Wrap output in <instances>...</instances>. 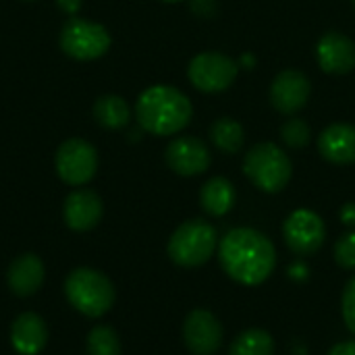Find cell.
Returning a JSON list of instances; mask_svg holds the SVG:
<instances>
[{
	"instance_id": "cell-1",
	"label": "cell",
	"mask_w": 355,
	"mask_h": 355,
	"mask_svg": "<svg viewBox=\"0 0 355 355\" xmlns=\"http://www.w3.org/2000/svg\"><path fill=\"white\" fill-rule=\"evenodd\" d=\"M218 260L233 281L254 287L272 275L277 266V250L264 233L239 227L231 229L223 241H218Z\"/></svg>"
},
{
	"instance_id": "cell-2",
	"label": "cell",
	"mask_w": 355,
	"mask_h": 355,
	"mask_svg": "<svg viewBox=\"0 0 355 355\" xmlns=\"http://www.w3.org/2000/svg\"><path fill=\"white\" fill-rule=\"evenodd\" d=\"M191 100L173 85H152L144 89L135 102V119L139 127L158 137L181 133L191 123Z\"/></svg>"
},
{
	"instance_id": "cell-3",
	"label": "cell",
	"mask_w": 355,
	"mask_h": 355,
	"mask_svg": "<svg viewBox=\"0 0 355 355\" xmlns=\"http://www.w3.org/2000/svg\"><path fill=\"white\" fill-rule=\"evenodd\" d=\"M64 295L69 304L87 318H100L110 312L116 300L112 281L89 266H81L69 272L64 279Z\"/></svg>"
},
{
	"instance_id": "cell-4",
	"label": "cell",
	"mask_w": 355,
	"mask_h": 355,
	"mask_svg": "<svg viewBox=\"0 0 355 355\" xmlns=\"http://www.w3.org/2000/svg\"><path fill=\"white\" fill-rule=\"evenodd\" d=\"M243 173L260 191L279 193L289 185L293 177V164L281 146L262 141L248 150L243 158Z\"/></svg>"
},
{
	"instance_id": "cell-5",
	"label": "cell",
	"mask_w": 355,
	"mask_h": 355,
	"mask_svg": "<svg viewBox=\"0 0 355 355\" xmlns=\"http://www.w3.org/2000/svg\"><path fill=\"white\" fill-rule=\"evenodd\" d=\"M216 250L218 233L210 223L202 218H191L179 225L166 245L168 258L183 268H198L206 264Z\"/></svg>"
},
{
	"instance_id": "cell-6",
	"label": "cell",
	"mask_w": 355,
	"mask_h": 355,
	"mask_svg": "<svg viewBox=\"0 0 355 355\" xmlns=\"http://www.w3.org/2000/svg\"><path fill=\"white\" fill-rule=\"evenodd\" d=\"M60 48L75 60H96L110 48V33L104 25L71 17L60 29Z\"/></svg>"
},
{
	"instance_id": "cell-7",
	"label": "cell",
	"mask_w": 355,
	"mask_h": 355,
	"mask_svg": "<svg viewBox=\"0 0 355 355\" xmlns=\"http://www.w3.org/2000/svg\"><path fill=\"white\" fill-rule=\"evenodd\" d=\"M239 75V62L214 50L196 54L187 64L191 85L204 94H220L229 89Z\"/></svg>"
},
{
	"instance_id": "cell-8",
	"label": "cell",
	"mask_w": 355,
	"mask_h": 355,
	"mask_svg": "<svg viewBox=\"0 0 355 355\" xmlns=\"http://www.w3.org/2000/svg\"><path fill=\"white\" fill-rule=\"evenodd\" d=\"M54 164L60 181L73 187H81L89 183L98 173V152L89 141L73 137L58 146Z\"/></svg>"
},
{
	"instance_id": "cell-9",
	"label": "cell",
	"mask_w": 355,
	"mask_h": 355,
	"mask_svg": "<svg viewBox=\"0 0 355 355\" xmlns=\"http://www.w3.org/2000/svg\"><path fill=\"white\" fill-rule=\"evenodd\" d=\"M283 237L293 254L312 256L322 248L327 239V227L314 210L300 208L291 212L283 223Z\"/></svg>"
},
{
	"instance_id": "cell-10",
	"label": "cell",
	"mask_w": 355,
	"mask_h": 355,
	"mask_svg": "<svg viewBox=\"0 0 355 355\" xmlns=\"http://www.w3.org/2000/svg\"><path fill=\"white\" fill-rule=\"evenodd\" d=\"M312 94V83L308 79L306 73L297 71V69H285L281 71L268 89V98L275 110H279L281 114L293 116L297 114L302 108H306L308 100Z\"/></svg>"
},
{
	"instance_id": "cell-11",
	"label": "cell",
	"mask_w": 355,
	"mask_h": 355,
	"mask_svg": "<svg viewBox=\"0 0 355 355\" xmlns=\"http://www.w3.org/2000/svg\"><path fill=\"white\" fill-rule=\"evenodd\" d=\"M164 160L173 173L181 177H198L210 168L212 154L200 137L179 135L166 146Z\"/></svg>"
},
{
	"instance_id": "cell-12",
	"label": "cell",
	"mask_w": 355,
	"mask_h": 355,
	"mask_svg": "<svg viewBox=\"0 0 355 355\" xmlns=\"http://www.w3.org/2000/svg\"><path fill=\"white\" fill-rule=\"evenodd\" d=\"M223 324L208 310H193L183 322V341L193 355H214L223 345Z\"/></svg>"
},
{
	"instance_id": "cell-13",
	"label": "cell",
	"mask_w": 355,
	"mask_h": 355,
	"mask_svg": "<svg viewBox=\"0 0 355 355\" xmlns=\"http://www.w3.org/2000/svg\"><path fill=\"white\" fill-rule=\"evenodd\" d=\"M316 60L329 75H347L355 69V42L341 31H327L316 44Z\"/></svg>"
},
{
	"instance_id": "cell-14",
	"label": "cell",
	"mask_w": 355,
	"mask_h": 355,
	"mask_svg": "<svg viewBox=\"0 0 355 355\" xmlns=\"http://www.w3.org/2000/svg\"><path fill=\"white\" fill-rule=\"evenodd\" d=\"M102 200L92 189H77L71 191L62 206V218L71 231L85 233L92 231L102 220Z\"/></svg>"
},
{
	"instance_id": "cell-15",
	"label": "cell",
	"mask_w": 355,
	"mask_h": 355,
	"mask_svg": "<svg viewBox=\"0 0 355 355\" xmlns=\"http://www.w3.org/2000/svg\"><path fill=\"white\" fill-rule=\"evenodd\" d=\"M10 345L19 355H37L48 345L46 320L35 312L19 314L10 324Z\"/></svg>"
},
{
	"instance_id": "cell-16",
	"label": "cell",
	"mask_w": 355,
	"mask_h": 355,
	"mask_svg": "<svg viewBox=\"0 0 355 355\" xmlns=\"http://www.w3.org/2000/svg\"><path fill=\"white\" fill-rule=\"evenodd\" d=\"M320 156L337 166H347L355 162V125L333 123L318 135Z\"/></svg>"
},
{
	"instance_id": "cell-17",
	"label": "cell",
	"mask_w": 355,
	"mask_h": 355,
	"mask_svg": "<svg viewBox=\"0 0 355 355\" xmlns=\"http://www.w3.org/2000/svg\"><path fill=\"white\" fill-rule=\"evenodd\" d=\"M46 279V268L44 262L40 260V256L35 254H21L19 258H15L8 266L6 272V283L8 289L17 295V297H31L35 295Z\"/></svg>"
},
{
	"instance_id": "cell-18",
	"label": "cell",
	"mask_w": 355,
	"mask_h": 355,
	"mask_svg": "<svg viewBox=\"0 0 355 355\" xmlns=\"http://www.w3.org/2000/svg\"><path fill=\"white\" fill-rule=\"evenodd\" d=\"M237 200L235 185L227 177H212L200 189V206L210 216H225L233 210Z\"/></svg>"
},
{
	"instance_id": "cell-19",
	"label": "cell",
	"mask_w": 355,
	"mask_h": 355,
	"mask_svg": "<svg viewBox=\"0 0 355 355\" xmlns=\"http://www.w3.org/2000/svg\"><path fill=\"white\" fill-rule=\"evenodd\" d=\"M94 119L106 129H123L131 121V108L125 98L106 94L94 102Z\"/></svg>"
},
{
	"instance_id": "cell-20",
	"label": "cell",
	"mask_w": 355,
	"mask_h": 355,
	"mask_svg": "<svg viewBox=\"0 0 355 355\" xmlns=\"http://www.w3.org/2000/svg\"><path fill=\"white\" fill-rule=\"evenodd\" d=\"M210 139L216 150L225 154H237L245 141L243 125L233 116H218L210 127Z\"/></svg>"
},
{
	"instance_id": "cell-21",
	"label": "cell",
	"mask_w": 355,
	"mask_h": 355,
	"mask_svg": "<svg viewBox=\"0 0 355 355\" xmlns=\"http://www.w3.org/2000/svg\"><path fill=\"white\" fill-rule=\"evenodd\" d=\"M229 355H275V339L262 329H248L231 343Z\"/></svg>"
},
{
	"instance_id": "cell-22",
	"label": "cell",
	"mask_w": 355,
	"mask_h": 355,
	"mask_svg": "<svg viewBox=\"0 0 355 355\" xmlns=\"http://www.w3.org/2000/svg\"><path fill=\"white\" fill-rule=\"evenodd\" d=\"M87 355H121V341L114 329L98 324L87 333Z\"/></svg>"
},
{
	"instance_id": "cell-23",
	"label": "cell",
	"mask_w": 355,
	"mask_h": 355,
	"mask_svg": "<svg viewBox=\"0 0 355 355\" xmlns=\"http://www.w3.org/2000/svg\"><path fill=\"white\" fill-rule=\"evenodd\" d=\"M312 139V129L310 125L300 119V116H291L281 125V141L285 148L289 150H302L310 144Z\"/></svg>"
},
{
	"instance_id": "cell-24",
	"label": "cell",
	"mask_w": 355,
	"mask_h": 355,
	"mask_svg": "<svg viewBox=\"0 0 355 355\" xmlns=\"http://www.w3.org/2000/svg\"><path fill=\"white\" fill-rule=\"evenodd\" d=\"M335 262L345 270H355V231L341 235L335 243Z\"/></svg>"
},
{
	"instance_id": "cell-25",
	"label": "cell",
	"mask_w": 355,
	"mask_h": 355,
	"mask_svg": "<svg viewBox=\"0 0 355 355\" xmlns=\"http://www.w3.org/2000/svg\"><path fill=\"white\" fill-rule=\"evenodd\" d=\"M341 310H343V320H345L347 329L355 335V277L343 289Z\"/></svg>"
},
{
	"instance_id": "cell-26",
	"label": "cell",
	"mask_w": 355,
	"mask_h": 355,
	"mask_svg": "<svg viewBox=\"0 0 355 355\" xmlns=\"http://www.w3.org/2000/svg\"><path fill=\"white\" fill-rule=\"evenodd\" d=\"M189 8L200 19H212L218 10V4H216V0H191Z\"/></svg>"
},
{
	"instance_id": "cell-27",
	"label": "cell",
	"mask_w": 355,
	"mask_h": 355,
	"mask_svg": "<svg viewBox=\"0 0 355 355\" xmlns=\"http://www.w3.org/2000/svg\"><path fill=\"white\" fill-rule=\"evenodd\" d=\"M287 275H289V279H293V281L302 283V281H306V279H308L310 268H308V264H306V262H293V264L287 268Z\"/></svg>"
},
{
	"instance_id": "cell-28",
	"label": "cell",
	"mask_w": 355,
	"mask_h": 355,
	"mask_svg": "<svg viewBox=\"0 0 355 355\" xmlns=\"http://www.w3.org/2000/svg\"><path fill=\"white\" fill-rule=\"evenodd\" d=\"M339 218L345 227H355V202H347L341 212H339Z\"/></svg>"
},
{
	"instance_id": "cell-29",
	"label": "cell",
	"mask_w": 355,
	"mask_h": 355,
	"mask_svg": "<svg viewBox=\"0 0 355 355\" xmlns=\"http://www.w3.org/2000/svg\"><path fill=\"white\" fill-rule=\"evenodd\" d=\"M327 355H355V339L354 341L337 343L335 347H331V352H329Z\"/></svg>"
},
{
	"instance_id": "cell-30",
	"label": "cell",
	"mask_w": 355,
	"mask_h": 355,
	"mask_svg": "<svg viewBox=\"0 0 355 355\" xmlns=\"http://www.w3.org/2000/svg\"><path fill=\"white\" fill-rule=\"evenodd\" d=\"M56 4L60 6V10H64L69 15H75L81 8V0H56Z\"/></svg>"
},
{
	"instance_id": "cell-31",
	"label": "cell",
	"mask_w": 355,
	"mask_h": 355,
	"mask_svg": "<svg viewBox=\"0 0 355 355\" xmlns=\"http://www.w3.org/2000/svg\"><path fill=\"white\" fill-rule=\"evenodd\" d=\"M164 2H181V0H164Z\"/></svg>"
},
{
	"instance_id": "cell-32",
	"label": "cell",
	"mask_w": 355,
	"mask_h": 355,
	"mask_svg": "<svg viewBox=\"0 0 355 355\" xmlns=\"http://www.w3.org/2000/svg\"><path fill=\"white\" fill-rule=\"evenodd\" d=\"M352 4H354V6H355V0H352Z\"/></svg>"
}]
</instances>
